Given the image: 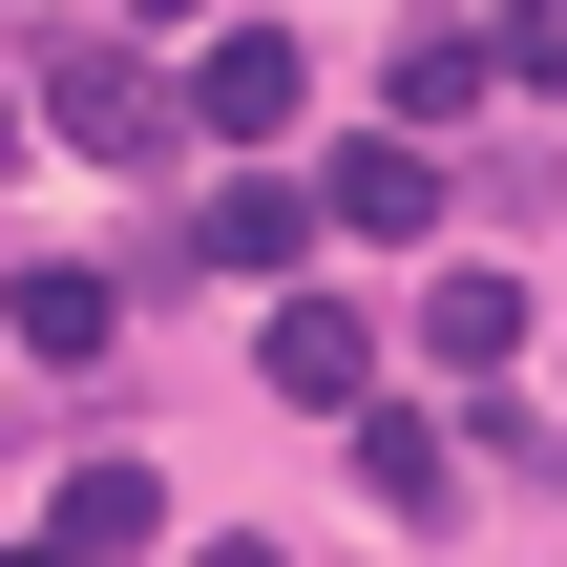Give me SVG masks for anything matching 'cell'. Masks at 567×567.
I'll return each instance as SVG.
<instances>
[{
    "label": "cell",
    "mask_w": 567,
    "mask_h": 567,
    "mask_svg": "<svg viewBox=\"0 0 567 567\" xmlns=\"http://www.w3.org/2000/svg\"><path fill=\"white\" fill-rule=\"evenodd\" d=\"M42 126H63L84 168H168V147H189V84H168L147 42H105V21H63V42H42Z\"/></svg>",
    "instance_id": "cell-1"
},
{
    "label": "cell",
    "mask_w": 567,
    "mask_h": 567,
    "mask_svg": "<svg viewBox=\"0 0 567 567\" xmlns=\"http://www.w3.org/2000/svg\"><path fill=\"white\" fill-rule=\"evenodd\" d=\"M442 210H463V189H442V147H421V126H379V147H337V168H316V231H379V252H421Z\"/></svg>",
    "instance_id": "cell-2"
},
{
    "label": "cell",
    "mask_w": 567,
    "mask_h": 567,
    "mask_svg": "<svg viewBox=\"0 0 567 567\" xmlns=\"http://www.w3.org/2000/svg\"><path fill=\"white\" fill-rule=\"evenodd\" d=\"M295 105H316V63H295V42H274V21H231V42H210V63H189V126H210V147H274V126H295Z\"/></svg>",
    "instance_id": "cell-3"
},
{
    "label": "cell",
    "mask_w": 567,
    "mask_h": 567,
    "mask_svg": "<svg viewBox=\"0 0 567 567\" xmlns=\"http://www.w3.org/2000/svg\"><path fill=\"white\" fill-rule=\"evenodd\" d=\"M252 379H274V400H295V421H337V400H358V379H379V337H358V316H337V295H274V337H252Z\"/></svg>",
    "instance_id": "cell-4"
},
{
    "label": "cell",
    "mask_w": 567,
    "mask_h": 567,
    "mask_svg": "<svg viewBox=\"0 0 567 567\" xmlns=\"http://www.w3.org/2000/svg\"><path fill=\"white\" fill-rule=\"evenodd\" d=\"M21 547H84V567H126V547H168V484H147V463H63Z\"/></svg>",
    "instance_id": "cell-5"
},
{
    "label": "cell",
    "mask_w": 567,
    "mask_h": 567,
    "mask_svg": "<svg viewBox=\"0 0 567 567\" xmlns=\"http://www.w3.org/2000/svg\"><path fill=\"white\" fill-rule=\"evenodd\" d=\"M189 252H210V274H295V252H316V189H210Z\"/></svg>",
    "instance_id": "cell-6"
},
{
    "label": "cell",
    "mask_w": 567,
    "mask_h": 567,
    "mask_svg": "<svg viewBox=\"0 0 567 567\" xmlns=\"http://www.w3.org/2000/svg\"><path fill=\"white\" fill-rule=\"evenodd\" d=\"M421 358H463V379L526 358V274H442V295H421Z\"/></svg>",
    "instance_id": "cell-7"
},
{
    "label": "cell",
    "mask_w": 567,
    "mask_h": 567,
    "mask_svg": "<svg viewBox=\"0 0 567 567\" xmlns=\"http://www.w3.org/2000/svg\"><path fill=\"white\" fill-rule=\"evenodd\" d=\"M105 316H126L105 274H21V358H42V379H84V358H105Z\"/></svg>",
    "instance_id": "cell-8"
},
{
    "label": "cell",
    "mask_w": 567,
    "mask_h": 567,
    "mask_svg": "<svg viewBox=\"0 0 567 567\" xmlns=\"http://www.w3.org/2000/svg\"><path fill=\"white\" fill-rule=\"evenodd\" d=\"M337 421H358V484H379V505H442V421H400V400H379V379H358V400H337Z\"/></svg>",
    "instance_id": "cell-9"
},
{
    "label": "cell",
    "mask_w": 567,
    "mask_h": 567,
    "mask_svg": "<svg viewBox=\"0 0 567 567\" xmlns=\"http://www.w3.org/2000/svg\"><path fill=\"white\" fill-rule=\"evenodd\" d=\"M484 105V42H400V126H463Z\"/></svg>",
    "instance_id": "cell-10"
},
{
    "label": "cell",
    "mask_w": 567,
    "mask_h": 567,
    "mask_svg": "<svg viewBox=\"0 0 567 567\" xmlns=\"http://www.w3.org/2000/svg\"><path fill=\"white\" fill-rule=\"evenodd\" d=\"M484 84H567V0H505V42H484Z\"/></svg>",
    "instance_id": "cell-11"
},
{
    "label": "cell",
    "mask_w": 567,
    "mask_h": 567,
    "mask_svg": "<svg viewBox=\"0 0 567 567\" xmlns=\"http://www.w3.org/2000/svg\"><path fill=\"white\" fill-rule=\"evenodd\" d=\"M105 21H189V0H105Z\"/></svg>",
    "instance_id": "cell-12"
}]
</instances>
